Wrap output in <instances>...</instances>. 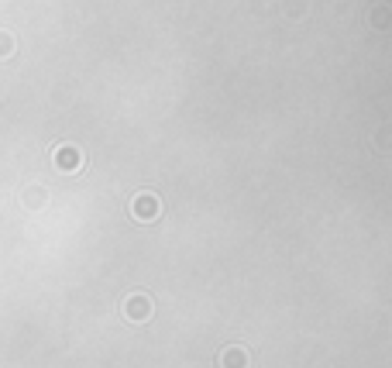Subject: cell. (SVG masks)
Returning a JSON list of instances; mask_svg holds the SVG:
<instances>
[{"label": "cell", "instance_id": "7a4b0ae2", "mask_svg": "<svg viewBox=\"0 0 392 368\" xmlns=\"http://www.w3.org/2000/svg\"><path fill=\"white\" fill-rule=\"evenodd\" d=\"M134 217H138V220H152V217H158V200L155 197H148V193H145V197H138V200H134Z\"/></svg>", "mask_w": 392, "mask_h": 368}, {"label": "cell", "instance_id": "3957f363", "mask_svg": "<svg viewBox=\"0 0 392 368\" xmlns=\"http://www.w3.org/2000/svg\"><path fill=\"white\" fill-rule=\"evenodd\" d=\"M220 365L224 368H248V351H244V348H227L224 358H220Z\"/></svg>", "mask_w": 392, "mask_h": 368}, {"label": "cell", "instance_id": "6da1fadb", "mask_svg": "<svg viewBox=\"0 0 392 368\" xmlns=\"http://www.w3.org/2000/svg\"><path fill=\"white\" fill-rule=\"evenodd\" d=\"M124 313H127V317H131V320L138 324V320H145V317L152 313V299L138 292V296H131V299L124 303Z\"/></svg>", "mask_w": 392, "mask_h": 368}, {"label": "cell", "instance_id": "277c9868", "mask_svg": "<svg viewBox=\"0 0 392 368\" xmlns=\"http://www.w3.org/2000/svg\"><path fill=\"white\" fill-rule=\"evenodd\" d=\"M59 165H62V169H76L79 155L73 152V148H62V152H59Z\"/></svg>", "mask_w": 392, "mask_h": 368}]
</instances>
